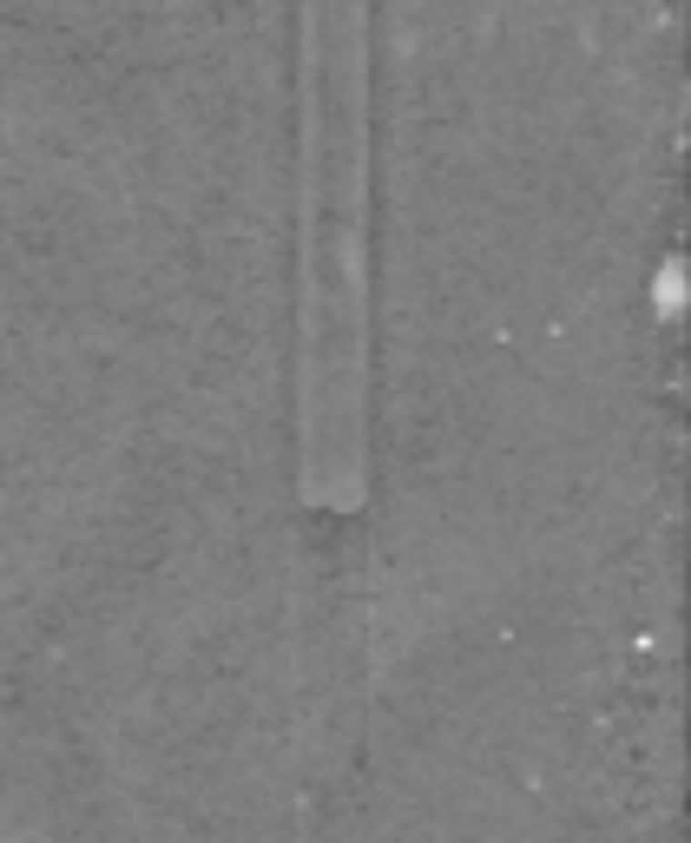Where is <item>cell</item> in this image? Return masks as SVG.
<instances>
[{
  "label": "cell",
  "mask_w": 691,
  "mask_h": 843,
  "mask_svg": "<svg viewBox=\"0 0 691 843\" xmlns=\"http://www.w3.org/2000/svg\"><path fill=\"white\" fill-rule=\"evenodd\" d=\"M296 468L369 494V0H296Z\"/></svg>",
  "instance_id": "obj_1"
}]
</instances>
